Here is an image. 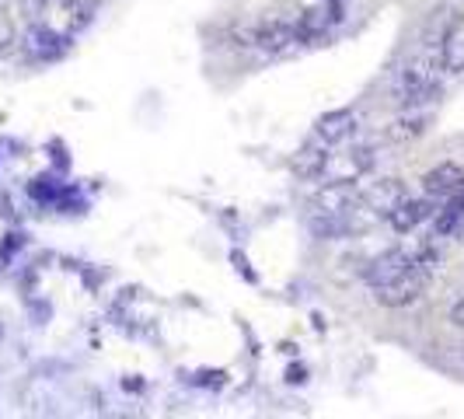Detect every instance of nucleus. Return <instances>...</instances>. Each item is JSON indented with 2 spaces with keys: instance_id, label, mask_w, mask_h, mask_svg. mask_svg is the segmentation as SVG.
Instances as JSON below:
<instances>
[{
  "instance_id": "7ed1b4c3",
  "label": "nucleus",
  "mask_w": 464,
  "mask_h": 419,
  "mask_svg": "<svg viewBox=\"0 0 464 419\" xmlns=\"http://www.w3.org/2000/svg\"><path fill=\"white\" fill-rule=\"evenodd\" d=\"M22 46H24V53H28V60H35V63H53V60H60L70 49V35L56 32L53 24H32V28L24 32Z\"/></svg>"
},
{
  "instance_id": "1a4fd4ad",
  "label": "nucleus",
  "mask_w": 464,
  "mask_h": 419,
  "mask_svg": "<svg viewBox=\"0 0 464 419\" xmlns=\"http://www.w3.org/2000/svg\"><path fill=\"white\" fill-rule=\"evenodd\" d=\"M405 196H409V189H405L401 179H381V182H373V186L363 192V207L371 210L373 217H388Z\"/></svg>"
},
{
  "instance_id": "20e7f679",
  "label": "nucleus",
  "mask_w": 464,
  "mask_h": 419,
  "mask_svg": "<svg viewBox=\"0 0 464 419\" xmlns=\"http://www.w3.org/2000/svg\"><path fill=\"white\" fill-rule=\"evenodd\" d=\"M356 203V189L353 182H325V189L314 192V200L307 203V213H322V217H339Z\"/></svg>"
},
{
  "instance_id": "4468645a",
  "label": "nucleus",
  "mask_w": 464,
  "mask_h": 419,
  "mask_svg": "<svg viewBox=\"0 0 464 419\" xmlns=\"http://www.w3.org/2000/svg\"><path fill=\"white\" fill-rule=\"evenodd\" d=\"M328 11L325 7H311V11H304L301 18H297V39L301 43H311V39H318L322 32H325V24H328V18H325Z\"/></svg>"
},
{
  "instance_id": "6ab92c4d",
  "label": "nucleus",
  "mask_w": 464,
  "mask_h": 419,
  "mask_svg": "<svg viewBox=\"0 0 464 419\" xmlns=\"http://www.w3.org/2000/svg\"><path fill=\"white\" fill-rule=\"evenodd\" d=\"M286 377H290V381H304V367H290Z\"/></svg>"
},
{
  "instance_id": "9b49d317",
  "label": "nucleus",
  "mask_w": 464,
  "mask_h": 419,
  "mask_svg": "<svg viewBox=\"0 0 464 419\" xmlns=\"http://www.w3.org/2000/svg\"><path fill=\"white\" fill-rule=\"evenodd\" d=\"M49 7H56L53 28L63 32V35H77L81 28L92 24V4H84V0H53Z\"/></svg>"
},
{
  "instance_id": "6e6552de",
  "label": "nucleus",
  "mask_w": 464,
  "mask_h": 419,
  "mask_svg": "<svg viewBox=\"0 0 464 419\" xmlns=\"http://www.w3.org/2000/svg\"><path fill=\"white\" fill-rule=\"evenodd\" d=\"M409 266H412V256H409L405 248H388L384 256L371 258V266L363 269V279H367L371 287H384V283H392V279L401 277Z\"/></svg>"
},
{
  "instance_id": "9d476101",
  "label": "nucleus",
  "mask_w": 464,
  "mask_h": 419,
  "mask_svg": "<svg viewBox=\"0 0 464 419\" xmlns=\"http://www.w3.org/2000/svg\"><path fill=\"white\" fill-rule=\"evenodd\" d=\"M422 189H426V196L430 200H450L458 189H464V171L458 164H437V168H430L426 175H422Z\"/></svg>"
},
{
  "instance_id": "2eb2a0df",
  "label": "nucleus",
  "mask_w": 464,
  "mask_h": 419,
  "mask_svg": "<svg viewBox=\"0 0 464 419\" xmlns=\"http://www.w3.org/2000/svg\"><path fill=\"white\" fill-rule=\"evenodd\" d=\"M426 133V116H401L392 122V130H388V137L392 140H416Z\"/></svg>"
},
{
  "instance_id": "f8f14e48",
  "label": "nucleus",
  "mask_w": 464,
  "mask_h": 419,
  "mask_svg": "<svg viewBox=\"0 0 464 419\" xmlns=\"http://www.w3.org/2000/svg\"><path fill=\"white\" fill-rule=\"evenodd\" d=\"M325 164H328V143L314 140V143H307V147L297 151L294 171H297L301 179H322V175H325Z\"/></svg>"
},
{
  "instance_id": "f03ea898",
  "label": "nucleus",
  "mask_w": 464,
  "mask_h": 419,
  "mask_svg": "<svg viewBox=\"0 0 464 419\" xmlns=\"http://www.w3.org/2000/svg\"><path fill=\"white\" fill-rule=\"evenodd\" d=\"M430 279H433V269L412 262L398 279L384 283V287H373V297H377V304H384V307H409V304H416L426 294Z\"/></svg>"
},
{
  "instance_id": "f257e3e1",
  "label": "nucleus",
  "mask_w": 464,
  "mask_h": 419,
  "mask_svg": "<svg viewBox=\"0 0 464 419\" xmlns=\"http://www.w3.org/2000/svg\"><path fill=\"white\" fill-rule=\"evenodd\" d=\"M440 94V81H437V67L430 60H412L398 70L395 77V98L398 105L405 109H416V105H426Z\"/></svg>"
},
{
  "instance_id": "a211bd4d",
  "label": "nucleus",
  "mask_w": 464,
  "mask_h": 419,
  "mask_svg": "<svg viewBox=\"0 0 464 419\" xmlns=\"http://www.w3.org/2000/svg\"><path fill=\"white\" fill-rule=\"evenodd\" d=\"M450 322H454L458 328H464V297L454 304V307H450Z\"/></svg>"
},
{
  "instance_id": "dca6fc26",
  "label": "nucleus",
  "mask_w": 464,
  "mask_h": 419,
  "mask_svg": "<svg viewBox=\"0 0 464 419\" xmlns=\"http://www.w3.org/2000/svg\"><path fill=\"white\" fill-rule=\"evenodd\" d=\"M18 43V28L11 22V15L0 7V53H7V49Z\"/></svg>"
},
{
  "instance_id": "423d86ee",
  "label": "nucleus",
  "mask_w": 464,
  "mask_h": 419,
  "mask_svg": "<svg viewBox=\"0 0 464 419\" xmlns=\"http://www.w3.org/2000/svg\"><path fill=\"white\" fill-rule=\"evenodd\" d=\"M433 207H437V200H430V196H426V200L405 196V200H401V203H398V207L388 213V224H392L398 234H412L419 224H422V220H430V217L437 213Z\"/></svg>"
},
{
  "instance_id": "ddd939ff",
  "label": "nucleus",
  "mask_w": 464,
  "mask_h": 419,
  "mask_svg": "<svg viewBox=\"0 0 464 419\" xmlns=\"http://www.w3.org/2000/svg\"><path fill=\"white\" fill-rule=\"evenodd\" d=\"M440 63L447 73H464V32H447L440 49Z\"/></svg>"
},
{
  "instance_id": "39448f33",
  "label": "nucleus",
  "mask_w": 464,
  "mask_h": 419,
  "mask_svg": "<svg viewBox=\"0 0 464 419\" xmlns=\"http://www.w3.org/2000/svg\"><path fill=\"white\" fill-rule=\"evenodd\" d=\"M237 35H245L248 46H262L269 49V53H279V49L301 43L294 22H269V24H258V28H248V32H237Z\"/></svg>"
},
{
  "instance_id": "0eeeda50",
  "label": "nucleus",
  "mask_w": 464,
  "mask_h": 419,
  "mask_svg": "<svg viewBox=\"0 0 464 419\" xmlns=\"http://www.w3.org/2000/svg\"><path fill=\"white\" fill-rule=\"evenodd\" d=\"M356 130H360V116L349 112V109H335V112H325L314 122V140L332 147V143H346Z\"/></svg>"
},
{
  "instance_id": "f3484780",
  "label": "nucleus",
  "mask_w": 464,
  "mask_h": 419,
  "mask_svg": "<svg viewBox=\"0 0 464 419\" xmlns=\"http://www.w3.org/2000/svg\"><path fill=\"white\" fill-rule=\"evenodd\" d=\"M49 4H53V0H22V7H24V15H28V18H39Z\"/></svg>"
}]
</instances>
